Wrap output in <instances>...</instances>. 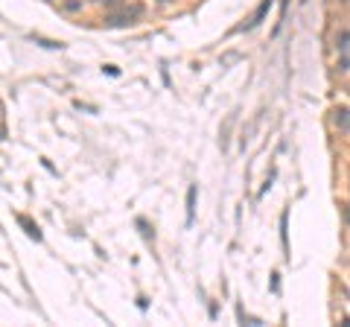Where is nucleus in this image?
<instances>
[{"label":"nucleus","mask_w":350,"mask_h":327,"mask_svg":"<svg viewBox=\"0 0 350 327\" xmlns=\"http://www.w3.org/2000/svg\"><path fill=\"white\" fill-rule=\"evenodd\" d=\"M268 6H271V0H263V3H260V9H257V12H254V18H251V24H248V27H257V24H260V21H263V18H266Z\"/></svg>","instance_id":"nucleus-1"},{"label":"nucleus","mask_w":350,"mask_h":327,"mask_svg":"<svg viewBox=\"0 0 350 327\" xmlns=\"http://www.w3.org/2000/svg\"><path fill=\"white\" fill-rule=\"evenodd\" d=\"M18 222H21V225H24V228H27V234H30L33 240H41V231H38V225H33V222H30V219H27V216H21Z\"/></svg>","instance_id":"nucleus-2"},{"label":"nucleus","mask_w":350,"mask_h":327,"mask_svg":"<svg viewBox=\"0 0 350 327\" xmlns=\"http://www.w3.org/2000/svg\"><path fill=\"white\" fill-rule=\"evenodd\" d=\"M193 205H196V187H190L187 193V222H193Z\"/></svg>","instance_id":"nucleus-3"},{"label":"nucleus","mask_w":350,"mask_h":327,"mask_svg":"<svg viewBox=\"0 0 350 327\" xmlns=\"http://www.w3.org/2000/svg\"><path fill=\"white\" fill-rule=\"evenodd\" d=\"M344 114H347V108H338V111H335V123H338L341 129H347V117H344Z\"/></svg>","instance_id":"nucleus-4"},{"label":"nucleus","mask_w":350,"mask_h":327,"mask_svg":"<svg viewBox=\"0 0 350 327\" xmlns=\"http://www.w3.org/2000/svg\"><path fill=\"white\" fill-rule=\"evenodd\" d=\"M161 3H169V0H161Z\"/></svg>","instance_id":"nucleus-5"}]
</instances>
